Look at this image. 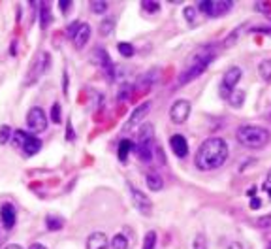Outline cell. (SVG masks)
I'll use <instances>...</instances> for the list:
<instances>
[{
    "label": "cell",
    "mask_w": 271,
    "mask_h": 249,
    "mask_svg": "<svg viewBox=\"0 0 271 249\" xmlns=\"http://www.w3.org/2000/svg\"><path fill=\"white\" fill-rule=\"evenodd\" d=\"M228 102L232 104V108H241L245 102V91H234L228 98Z\"/></svg>",
    "instance_id": "cell-23"
},
{
    "label": "cell",
    "mask_w": 271,
    "mask_h": 249,
    "mask_svg": "<svg viewBox=\"0 0 271 249\" xmlns=\"http://www.w3.org/2000/svg\"><path fill=\"white\" fill-rule=\"evenodd\" d=\"M87 249H109V240L104 232H93L87 238Z\"/></svg>",
    "instance_id": "cell-16"
},
{
    "label": "cell",
    "mask_w": 271,
    "mask_h": 249,
    "mask_svg": "<svg viewBox=\"0 0 271 249\" xmlns=\"http://www.w3.org/2000/svg\"><path fill=\"white\" fill-rule=\"evenodd\" d=\"M264 189H266V191H271V172L268 174V178H266V183H264Z\"/></svg>",
    "instance_id": "cell-38"
},
{
    "label": "cell",
    "mask_w": 271,
    "mask_h": 249,
    "mask_svg": "<svg viewBox=\"0 0 271 249\" xmlns=\"http://www.w3.org/2000/svg\"><path fill=\"white\" fill-rule=\"evenodd\" d=\"M141 8L145 11H151V13H157L160 10V4L159 2H149V0H143L141 2Z\"/></svg>",
    "instance_id": "cell-31"
},
{
    "label": "cell",
    "mask_w": 271,
    "mask_h": 249,
    "mask_svg": "<svg viewBox=\"0 0 271 249\" xmlns=\"http://www.w3.org/2000/svg\"><path fill=\"white\" fill-rule=\"evenodd\" d=\"M93 59L96 61L98 66L104 68V72H106L108 76L113 77V62H111V59H109V55H108V51H104L102 48H96L94 49Z\"/></svg>",
    "instance_id": "cell-14"
},
{
    "label": "cell",
    "mask_w": 271,
    "mask_h": 249,
    "mask_svg": "<svg viewBox=\"0 0 271 249\" xmlns=\"http://www.w3.org/2000/svg\"><path fill=\"white\" fill-rule=\"evenodd\" d=\"M185 17H187V21L192 25V23L196 21V6H187V8H185Z\"/></svg>",
    "instance_id": "cell-33"
},
{
    "label": "cell",
    "mask_w": 271,
    "mask_h": 249,
    "mask_svg": "<svg viewBox=\"0 0 271 249\" xmlns=\"http://www.w3.org/2000/svg\"><path fill=\"white\" fill-rule=\"evenodd\" d=\"M228 155H230V147L226 144V140L222 138H207L204 144L200 145L194 159L198 170L202 172H209V170H217L220 168L222 164L228 161Z\"/></svg>",
    "instance_id": "cell-1"
},
{
    "label": "cell",
    "mask_w": 271,
    "mask_h": 249,
    "mask_svg": "<svg viewBox=\"0 0 271 249\" xmlns=\"http://www.w3.org/2000/svg\"><path fill=\"white\" fill-rule=\"evenodd\" d=\"M145 182H147V187H149L151 191H162V187H164L162 178H160V176H157V174H147Z\"/></svg>",
    "instance_id": "cell-19"
},
{
    "label": "cell",
    "mask_w": 271,
    "mask_h": 249,
    "mask_svg": "<svg viewBox=\"0 0 271 249\" xmlns=\"http://www.w3.org/2000/svg\"><path fill=\"white\" fill-rule=\"evenodd\" d=\"M192 249H207V240L204 234H196V238L192 242Z\"/></svg>",
    "instance_id": "cell-30"
},
{
    "label": "cell",
    "mask_w": 271,
    "mask_h": 249,
    "mask_svg": "<svg viewBox=\"0 0 271 249\" xmlns=\"http://www.w3.org/2000/svg\"><path fill=\"white\" fill-rule=\"evenodd\" d=\"M243 77V70L239 66H230L224 72L222 83H220V96L222 98H230V95L234 93L235 85L239 83V79Z\"/></svg>",
    "instance_id": "cell-8"
},
{
    "label": "cell",
    "mask_w": 271,
    "mask_h": 249,
    "mask_svg": "<svg viewBox=\"0 0 271 249\" xmlns=\"http://www.w3.org/2000/svg\"><path fill=\"white\" fill-rule=\"evenodd\" d=\"M11 138H13L15 145L21 147L23 153L27 155V157H34V155L42 149V142L38 140L36 136H30L28 132H25V130H15V132L11 134Z\"/></svg>",
    "instance_id": "cell-5"
},
{
    "label": "cell",
    "mask_w": 271,
    "mask_h": 249,
    "mask_svg": "<svg viewBox=\"0 0 271 249\" xmlns=\"http://www.w3.org/2000/svg\"><path fill=\"white\" fill-rule=\"evenodd\" d=\"M268 249H271V242H270V246H268Z\"/></svg>",
    "instance_id": "cell-43"
},
{
    "label": "cell",
    "mask_w": 271,
    "mask_h": 249,
    "mask_svg": "<svg viewBox=\"0 0 271 249\" xmlns=\"http://www.w3.org/2000/svg\"><path fill=\"white\" fill-rule=\"evenodd\" d=\"M11 134H13V132H11V128H9V126H6V124H4V126H0V144H8L9 138H11Z\"/></svg>",
    "instance_id": "cell-29"
},
{
    "label": "cell",
    "mask_w": 271,
    "mask_h": 249,
    "mask_svg": "<svg viewBox=\"0 0 271 249\" xmlns=\"http://www.w3.org/2000/svg\"><path fill=\"white\" fill-rule=\"evenodd\" d=\"M262 206V202H260V198L258 196H254L253 200H251V210H258Z\"/></svg>",
    "instance_id": "cell-37"
},
{
    "label": "cell",
    "mask_w": 271,
    "mask_h": 249,
    "mask_svg": "<svg viewBox=\"0 0 271 249\" xmlns=\"http://www.w3.org/2000/svg\"><path fill=\"white\" fill-rule=\"evenodd\" d=\"M75 136H74V130H72V124L68 123V140H70V142H72V140H74Z\"/></svg>",
    "instance_id": "cell-39"
},
{
    "label": "cell",
    "mask_w": 271,
    "mask_h": 249,
    "mask_svg": "<svg viewBox=\"0 0 271 249\" xmlns=\"http://www.w3.org/2000/svg\"><path fill=\"white\" fill-rule=\"evenodd\" d=\"M89 38H91V27H89L87 23H81L79 29H77V32H75V36H74L75 49H83L85 46H87Z\"/></svg>",
    "instance_id": "cell-17"
},
{
    "label": "cell",
    "mask_w": 271,
    "mask_h": 249,
    "mask_svg": "<svg viewBox=\"0 0 271 249\" xmlns=\"http://www.w3.org/2000/svg\"><path fill=\"white\" fill-rule=\"evenodd\" d=\"M4 249H23V248H21L19 244H9V246H6Z\"/></svg>",
    "instance_id": "cell-41"
},
{
    "label": "cell",
    "mask_w": 271,
    "mask_h": 249,
    "mask_svg": "<svg viewBox=\"0 0 271 249\" xmlns=\"http://www.w3.org/2000/svg\"><path fill=\"white\" fill-rule=\"evenodd\" d=\"M271 219H260V221H258V225H260V227H266V225H268Z\"/></svg>",
    "instance_id": "cell-42"
},
{
    "label": "cell",
    "mask_w": 271,
    "mask_h": 249,
    "mask_svg": "<svg viewBox=\"0 0 271 249\" xmlns=\"http://www.w3.org/2000/svg\"><path fill=\"white\" fill-rule=\"evenodd\" d=\"M234 2L232 0H202L198 2V10L204 11L209 17H220L232 10Z\"/></svg>",
    "instance_id": "cell-6"
},
{
    "label": "cell",
    "mask_w": 271,
    "mask_h": 249,
    "mask_svg": "<svg viewBox=\"0 0 271 249\" xmlns=\"http://www.w3.org/2000/svg\"><path fill=\"white\" fill-rule=\"evenodd\" d=\"M119 53H121L122 57H126V59H130L134 53H136V49H134V46L132 44H128V42H119Z\"/></svg>",
    "instance_id": "cell-25"
},
{
    "label": "cell",
    "mask_w": 271,
    "mask_h": 249,
    "mask_svg": "<svg viewBox=\"0 0 271 249\" xmlns=\"http://www.w3.org/2000/svg\"><path fill=\"white\" fill-rule=\"evenodd\" d=\"M79 25H81V23H77V21H75V23H72V25H70V27L66 29V32H68V36H70L72 40H74L75 32H77V29H79Z\"/></svg>",
    "instance_id": "cell-35"
},
{
    "label": "cell",
    "mask_w": 271,
    "mask_h": 249,
    "mask_svg": "<svg viewBox=\"0 0 271 249\" xmlns=\"http://www.w3.org/2000/svg\"><path fill=\"white\" fill-rule=\"evenodd\" d=\"M153 136H155V126L151 123H145L138 132V144L134 145V149L143 163L153 159Z\"/></svg>",
    "instance_id": "cell-4"
},
{
    "label": "cell",
    "mask_w": 271,
    "mask_h": 249,
    "mask_svg": "<svg viewBox=\"0 0 271 249\" xmlns=\"http://www.w3.org/2000/svg\"><path fill=\"white\" fill-rule=\"evenodd\" d=\"M258 72H260V76L266 83H271V59H264L258 64Z\"/></svg>",
    "instance_id": "cell-20"
},
{
    "label": "cell",
    "mask_w": 271,
    "mask_h": 249,
    "mask_svg": "<svg viewBox=\"0 0 271 249\" xmlns=\"http://www.w3.org/2000/svg\"><path fill=\"white\" fill-rule=\"evenodd\" d=\"M46 223H47V229L49 230H60L62 229V225H64V221L60 219V217H56V215H47Z\"/></svg>",
    "instance_id": "cell-24"
},
{
    "label": "cell",
    "mask_w": 271,
    "mask_h": 249,
    "mask_svg": "<svg viewBox=\"0 0 271 249\" xmlns=\"http://www.w3.org/2000/svg\"><path fill=\"white\" fill-rule=\"evenodd\" d=\"M113 30H115V19H111V17L102 19V23H100V34L102 36H109V34H113Z\"/></svg>",
    "instance_id": "cell-22"
},
{
    "label": "cell",
    "mask_w": 271,
    "mask_h": 249,
    "mask_svg": "<svg viewBox=\"0 0 271 249\" xmlns=\"http://www.w3.org/2000/svg\"><path fill=\"white\" fill-rule=\"evenodd\" d=\"M235 138L245 147L260 149L270 142V130L264 126H256V124H245V126H239L235 130Z\"/></svg>",
    "instance_id": "cell-3"
},
{
    "label": "cell",
    "mask_w": 271,
    "mask_h": 249,
    "mask_svg": "<svg viewBox=\"0 0 271 249\" xmlns=\"http://www.w3.org/2000/svg\"><path fill=\"white\" fill-rule=\"evenodd\" d=\"M130 91H132V85L124 83V85L119 89V100H126V98L130 96Z\"/></svg>",
    "instance_id": "cell-34"
},
{
    "label": "cell",
    "mask_w": 271,
    "mask_h": 249,
    "mask_svg": "<svg viewBox=\"0 0 271 249\" xmlns=\"http://www.w3.org/2000/svg\"><path fill=\"white\" fill-rule=\"evenodd\" d=\"M109 248L111 249H128V238L124 234H115L113 240L109 242Z\"/></svg>",
    "instance_id": "cell-21"
},
{
    "label": "cell",
    "mask_w": 271,
    "mask_h": 249,
    "mask_svg": "<svg viewBox=\"0 0 271 249\" xmlns=\"http://www.w3.org/2000/svg\"><path fill=\"white\" fill-rule=\"evenodd\" d=\"M169 147H171V151L181 157V159H185L188 155V142L187 138L183 134H173L169 138Z\"/></svg>",
    "instance_id": "cell-13"
},
{
    "label": "cell",
    "mask_w": 271,
    "mask_h": 249,
    "mask_svg": "<svg viewBox=\"0 0 271 249\" xmlns=\"http://www.w3.org/2000/svg\"><path fill=\"white\" fill-rule=\"evenodd\" d=\"M151 106H153V102H151V100H145L143 104L138 106V108L132 112L130 117H128V121H126V124H124V130H132V128H136V126L141 123V119L149 114Z\"/></svg>",
    "instance_id": "cell-11"
},
{
    "label": "cell",
    "mask_w": 271,
    "mask_h": 249,
    "mask_svg": "<svg viewBox=\"0 0 271 249\" xmlns=\"http://www.w3.org/2000/svg\"><path fill=\"white\" fill-rule=\"evenodd\" d=\"M134 144H132L130 140H122L121 144H119V159L121 161H126V157H128V151H130Z\"/></svg>",
    "instance_id": "cell-26"
},
{
    "label": "cell",
    "mask_w": 271,
    "mask_h": 249,
    "mask_svg": "<svg viewBox=\"0 0 271 249\" xmlns=\"http://www.w3.org/2000/svg\"><path fill=\"white\" fill-rule=\"evenodd\" d=\"M91 10H93L94 13H106V10H108V2H104V0H94V2H91Z\"/></svg>",
    "instance_id": "cell-28"
},
{
    "label": "cell",
    "mask_w": 271,
    "mask_h": 249,
    "mask_svg": "<svg viewBox=\"0 0 271 249\" xmlns=\"http://www.w3.org/2000/svg\"><path fill=\"white\" fill-rule=\"evenodd\" d=\"M28 249H47V248H46V246H42V244H32V246H30Z\"/></svg>",
    "instance_id": "cell-40"
},
{
    "label": "cell",
    "mask_w": 271,
    "mask_h": 249,
    "mask_svg": "<svg viewBox=\"0 0 271 249\" xmlns=\"http://www.w3.org/2000/svg\"><path fill=\"white\" fill-rule=\"evenodd\" d=\"M155 244H157V234L151 230L145 234V240H143V249H155Z\"/></svg>",
    "instance_id": "cell-27"
},
{
    "label": "cell",
    "mask_w": 271,
    "mask_h": 249,
    "mask_svg": "<svg viewBox=\"0 0 271 249\" xmlns=\"http://www.w3.org/2000/svg\"><path fill=\"white\" fill-rule=\"evenodd\" d=\"M49 66H51V55L47 51H40L32 62V66L28 68V83L38 81L49 70Z\"/></svg>",
    "instance_id": "cell-7"
},
{
    "label": "cell",
    "mask_w": 271,
    "mask_h": 249,
    "mask_svg": "<svg viewBox=\"0 0 271 249\" xmlns=\"http://www.w3.org/2000/svg\"><path fill=\"white\" fill-rule=\"evenodd\" d=\"M70 6H72V2H70V0H60V2H58V8H60L62 11H68Z\"/></svg>",
    "instance_id": "cell-36"
},
{
    "label": "cell",
    "mask_w": 271,
    "mask_h": 249,
    "mask_svg": "<svg viewBox=\"0 0 271 249\" xmlns=\"http://www.w3.org/2000/svg\"><path fill=\"white\" fill-rule=\"evenodd\" d=\"M188 117H190V102L185 100V98L175 100L173 106L169 108V119H171V123L183 124V123H187Z\"/></svg>",
    "instance_id": "cell-10"
},
{
    "label": "cell",
    "mask_w": 271,
    "mask_h": 249,
    "mask_svg": "<svg viewBox=\"0 0 271 249\" xmlns=\"http://www.w3.org/2000/svg\"><path fill=\"white\" fill-rule=\"evenodd\" d=\"M51 119H53V123L60 124V119H62V112H60V104H53V108H51Z\"/></svg>",
    "instance_id": "cell-32"
},
{
    "label": "cell",
    "mask_w": 271,
    "mask_h": 249,
    "mask_svg": "<svg viewBox=\"0 0 271 249\" xmlns=\"http://www.w3.org/2000/svg\"><path fill=\"white\" fill-rule=\"evenodd\" d=\"M215 59V49L213 46H204L198 51H194L190 57H188L187 64H185V70L181 72L177 83L179 85H187L192 79H196L198 76H202L206 72V68L211 64V61Z\"/></svg>",
    "instance_id": "cell-2"
},
{
    "label": "cell",
    "mask_w": 271,
    "mask_h": 249,
    "mask_svg": "<svg viewBox=\"0 0 271 249\" xmlns=\"http://www.w3.org/2000/svg\"><path fill=\"white\" fill-rule=\"evenodd\" d=\"M27 126L30 128V132H44L47 128V115L42 108H30L27 114Z\"/></svg>",
    "instance_id": "cell-9"
},
{
    "label": "cell",
    "mask_w": 271,
    "mask_h": 249,
    "mask_svg": "<svg viewBox=\"0 0 271 249\" xmlns=\"http://www.w3.org/2000/svg\"><path fill=\"white\" fill-rule=\"evenodd\" d=\"M0 219H2V225H4V229H13V225H15V219H17V215H15V208L11 206V204H2L0 206Z\"/></svg>",
    "instance_id": "cell-15"
},
{
    "label": "cell",
    "mask_w": 271,
    "mask_h": 249,
    "mask_svg": "<svg viewBox=\"0 0 271 249\" xmlns=\"http://www.w3.org/2000/svg\"><path fill=\"white\" fill-rule=\"evenodd\" d=\"M51 25V6L49 4H42L40 6V27L47 29Z\"/></svg>",
    "instance_id": "cell-18"
},
{
    "label": "cell",
    "mask_w": 271,
    "mask_h": 249,
    "mask_svg": "<svg viewBox=\"0 0 271 249\" xmlns=\"http://www.w3.org/2000/svg\"><path fill=\"white\" fill-rule=\"evenodd\" d=\"M130 192H132V202H134L136 210L141 211L143 215H151V211H153V204H151L149 198H147L140 189H136V187H130Z\"/></svg>",
    "instance_id": "cell-12"
}]
</instances>
